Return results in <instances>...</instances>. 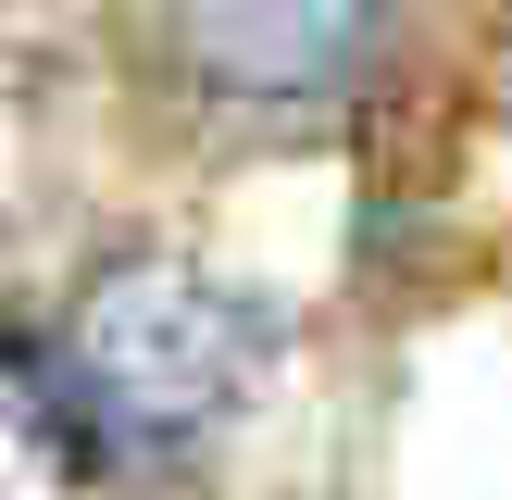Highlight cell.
Masks as SVG:
<instances>
[{
	"label": "cell",
	"mask_w": 512,
	"mask_h": 500,
	"mask_svg": "<svg viewBox=\"0 0 512 500\" xmlns=\"http://www.w3.org/2000/svg\"><path fill=\"white\" fill-rule=\"evenodd\" d=\"M275 325L200 263H138L88 275L50 338H0V388L25 400L38 450L63 475H163L263 388Z\"/></svg>",
	"instance_id": "obj_1"
},
{
	"label": "cell",
	"mask_w": 512,
	"mask_h": 500,
	"mask_svg": "<svg viewBox=\"0 0 512 500\" xmlns=\"http://www.w3.org/2000/svg\"><path fill=\"white\" fill-rule=\"evenodd\" d=\"M150 38L213 113H325L375 75L388 0H150Z\"/></svg>",
	"instance_id": "obj_2"
}]
</instances>
